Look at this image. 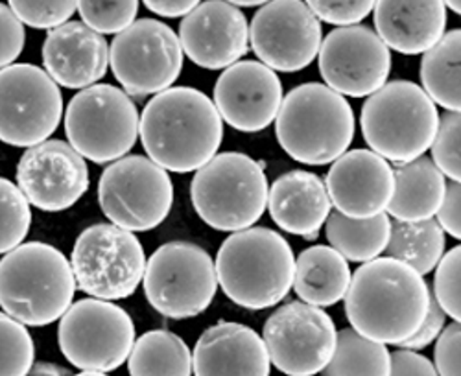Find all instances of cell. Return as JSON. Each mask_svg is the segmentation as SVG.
Here are the masks:
<instances>
[{
    "label": "cell",
    "instance_id": "38",
    "mask_svg": "<svg viewBox=\"0 0 461 376\" xmlns=\"http://www.w3.org/2000/svg\"><path fill=\"white\" fill-rule=\"evenodd\" d=\"M8 6L23 24L40 30H56L67 24L74 12H78V3H21V0H14Z\"/></svg>",
    "mask_w": 461,
    "mask_h": 376
},
{
    "label": "cell",
    "instance_id": "44",
    "mask_svg": "<svg viewBox=\"0 0 461 376\" xmlns=\"http://www.w3.org/2000/svg\"><path fill=\"white\" fill-rule=\"evenodd\" d=\"M459 200H461V188L459 183H447V192L443 203L438 210V223L443 233H448L456 240L461 238V221H459Z\"/></svg>",
    "mask_w": 461,
    "mask_h": 376
},
{
    "label": "cell",
    "instance_id": "12",
    "mask_svg": "<svg viewBox=\"0 0 461 376\" xmlns=\"http://www.w3.org/2000/svg\"><path fill=\"white\" fill-rule=\"evenodd\" d=\"M98 203L113 225L126 231L159 228L174 203V184L167 170L144 156L111 163L98 181Z\"/></svg>",
    "mask_w": 461,
    "mask_h": 376
},
{
    "label": "cell",
    "instance_id": "45",
    "mask_svg": "<svg viewBox=\"0 0 461 376\" xmlns=\"http://www.w3.org/2000/svg\"><path fill=\"white\" fill-rule=\"evenodd\" d=\"M196 6L198 3H194V0H186V3H156V0H146V8L149 12L170 19L186 17Z\"/></svg>",
    "mask_w": 461,
    "mask_h": 376
},
{
    "label": "cell",
    "instance_id": "7",
    "mask_svg": "<svg viewBox=\"0 0 461 376\" xmlns=\"http://www.w3.org/2000/svg\"><path fill=\"white\" fill-rule=\"evenodd\" d=\"M264 163L246 154L225 152L202 166L190 184L196 214L214 231L239 233L253 228L267 207Z\"/></svg>",
    "mask_w": 461,
    "mask_h": 376
},
{
    "label": "cell",
    "instance_id": "9",
    "mask_svg": "<svg viewBox=\"0 0 461 376\" xmlns=\"http://www.w3.org/2000/svg\"><path fill=\"white\" fill-rule=\"evenodd\" d=\"M142 284L148 303L161 316L196 318L211 307L218 290L214 260L196 244H163L148 258Z\"/></svg>",
    "mask_w": 461,
    "mask_h": 376
},
{
    "label": "cell",
    "instance_id": "17",
    "mask_svg": "<svg viewBox=\"0 0 461 376\" xmlns=\"http://www.w3.org/2000/svg\"><path fill=\"white\" fill-rule=\"evenodd\" d=\"M251 49L267 68L297 72L309 67L321 47V22L299 0L264 3L249 26Z\"/></svg>",
    "mask_w": 461,
    "mask_h": 376
},
{
    "label": "cell",
    "instance_id": "41",
    "mask_svg": "<svg viewBox=\"0 0 461 376\" xmlns=\"http://www.w3.org/2000/svg\"><path fill=\"white\" fill-rule=\"evenodd\" d=\"M459 345H461V327L452 321L438 336L434 351V367L438 376H461L459 371Z\"/></svg>",
    "mask_w": 461,
    "mask_h": 376
},
{
    "label": "cell",
    "instance_id": "4",
    "mask_svg": "<svg viewBox=\"0 0 461 376\" xmlns=\"http://www.w3.org/2000/svg\"><path fill=\"white\" fill-rule=\"evenodd\" d=\"M76 288L68 258L50 244H21L0 258V307L24 327L63 318Z\"/></svg>",
    "mask_w": 461,
    "mask_h": 376
},
{
    "label": "cell",
    "instance_id": "47",
    "mask_svg": "<svg viewBox=\"0 0 461 376\" xmlns=\"http://www.w3.org/2000/svg\"><path fill=\"white\" fill-rule=\"evenodd\" d=\"M74 376H107L105 372H95V371H82L80 374H74Z\"/></svg>",
    "mask_w": 461,
    "mask_h": 376
},
{
    "label": "cell",
    "instance_id": "43",
    "mask_svg": "<svg viewBox=\"0 0 461 376\" xmlns=\"http://www.w3.org/2000/svg\"><path fill=\"white\" fill-rule=\"evenodd\" d=\"M392 371L390 376H438L434 363L415 351L399 349L390 353Z\"/></svg>",
    "mask_w": 461,
    "mask_h": 376
},
{
    "label": "cell",
    "instance_id": "37",
    "mask_svg": "<svg viewBox=\"0 0 461 376\" xmlns=\"http://www.w3.org/2000/svg\"><path fill=\"white\" fill-rule=\"evenodd\" d=\"M82 22L96 33H122L135 22L139 3H78Z\"/></svg>",
    "mask_w": 461,
    "mask_h": 376
},
{
    "label": "cell",
    "instance_id": "48",
    "mask_svg": "<svg viewBox=\"0 0 461 376\" xmlns=\"http://www.w3.org/2000/svg\"><path fill=\"white\" fill-rule=\"evenodd\" d=\"M445 8H450V10H452V12H456V13H459V12H461V10H459V8H461V4H459V3H445Z\"/></svg>",
    "mask_w": 461,
    "mask_h": 376
},
{
    "label": "cell",
    "instance_id": "18",
    "mask_svg": "<svg viewBox=\"0 0 461 376\" xmlns=\"http://www.w3.org/2000/svg\"><path fill=\"white\" fill-rule=\"evenodd\" d=\"M86 159L63 140L28 148L17 165V186L30 205L61 212L78 203L89 188Z\"/></svg>",
    "mask_w": 461,
    "mask_h": 376
},
{
    "label": "cell",
    "instance_id": "27",
    "mask_svg": "<svg viewBox=\"0 0 461 376\" xmlns=\"http://www.w3.org/2000/svg\"><path fill=\"white\" fill-rule=\"evenodd\" d=\"M349 262L330 246H312L295 258L294 282L301 303L327 309L345 297L351 284Z\"/></svg>",
    "mask_w": 461,
    "mask_h": 376
},
{
    "label": "cell",
    "instance_id": "6",
    "mask_svg": "<svg viewBox=\"0 0 461 376\" xmlns=\"http://www.w3.org/2000/svg\"><path fill=\"white\" fill-rule=\"evenodd\" d=\"M439 124L436 103L408 80L390 82L367 96L360 126L371 152L395 165L429 152Z\"/></svg>",
    "mask_w": 461,
    "mask_h": 376
},
{
    "label": "cell",
    "instance_id": "32",
    "mask_svg": "<svg viewBox=\"0 0 461 376\" xmlns=\"http://www.w3.org/2000/svg\"><path fill=\"white\" fill-rule=\"evenodd\" d=\"M392 360L386 345L367 340L353 328L338 332L336 349L321 371L323 376H390Z\"/></svg>",
    "mask_w": 461,
    "mask_h": 376
},
{
    "label": "cell",
    "instance_id": "10",
    "mask_svg": "<svg viewBox=\"0 0 461 376\" xmlns=\"http://www.w3.org/2000/svg\"><path fill=\"white\" fill-rule=\"evenodd\" d=\"M76 286L95 299L119 300L142 282L146 255L139 238L113 223H96L76 238L70 255Z\"/></svg>",
    "mask_w": 461,
    "mask_h": 376
},
{
    "label": "cell",
    "instance_id": "28",
    "mask_svg": "<svg viewBox=\"0 0 461 376\" xmlns=\"http://www.w3.org/2000/svg\"><path fill=\"white\" fill-rule=\"evenodd\" d=\"M392 219L384 212L367 219L345 218L339 212H330L327 218V240L345 260L371 262L388 247Z\"/></svg>",
    "mask_w": 461,
    "mask_h": 376
},
{
    "label": "cell",
    "instance_id": "42",
    "mask_svg": "<svg viewBox=\"0 0 461 376\" xmlns=\"http://www.w3.org/2000/svg\"><path fill=\"white\" fill-rule=\"evenodd\" d=\"M445 312L439 309V305L436 303V299L430 291V300H429V312L425 316V321L420 323V327L417 328V332L408 337L406 342H402L401 349L406 351H419V349H425L429 347L432 342L438 340V336L441 334V330L445 328Z\"/></svg>",
    "mask_w": 461,
    "mask_h": 376
},
{
    "label": "cell",
    "instance_id": "30",
    "mask_svg": "<svg viewBox=\"0 0 461 376\" xmlns=\"http://www.w3.org/2000/svg\"><path fill=\"white\" fill-rule=\"evenodd\" d=\"M130 376H192V353L170 330L142 334L128 356Z\"/></svg>",
    "mask_w": 461,
    "mask_h": 376
},
{
    "label": "cell",
    "instance_id": "40",
    "mask_svg": "<svg viewBox=\"0 0 461 376\" xmlns=\"http://www.w3.org/2000/svg\"><path fill=\"white\" fill-rule=\"evenodd\" d=\"M24 49V26L8 4L0 3V70L15 63Z\"/></svg>",
    "mask_w": 461,
    "mask_h": 376
},
{
    "label": "cell",
    "instance_id": "26",
    "mask_svg": "<svg viewBox=\"0 0 461 376\" xmlns=\"http://www.w3.org/2000/svg\"><path fill=\"white\" fill-rule=\"evenodd\" d=\"M447 192V179L429 157L393 168V196L386 214L399 221L434 219Z\"/></svg>",
    "mask_w": 461,
    "mask_h": 376
},
{
    "label": "cell",
    "instance_id": "16",
    "mask_svg": "<svg viewBox=\"0 0 461 376\" xmlns=\"http://www.w3.org/2000/svg\"><path fill=\"white\" fill-rule=\"evenodd\" d=\"M320 74L327 87L341 96L364 98L386 85L392 52L369 26L336 28L321 41Z\"/></svg>",
    "mask_w": 461,
    "mask_h": 376
},
{
    "label": "cell",
    "instance_id": "29",
    "mask_svg": "<svg viewBox=\"0 0 461 376\" xmlns=\"http://www.w3.org/2000/svg\"><path fill=\"white\" fill-rule=\"evenodd\" d=\"M459 50L461 30H452L443 40L422 54L420 82L427 96L450 112L461 111L459 91Z\"/></svg>",
    "mask_w": 461,
    "mask_h": 376
},
{
    "label": "cell",
    "instance_id": "25",
    "mask_svg": "<svg viewBox=\"0 0 461 376\" xmlns=\"http://www.w3.org/2000/svg\"><path fill=\"white\" fill-rule=\"evenodd\" d=\"M376 35L388 49L404 56L425 54L445 35V3H375Z\"/></svg>",
    "mask_w": 461,
    "mask_h": 376
},
{
    "label": "cell",
    "instance_id": "39",
    "mask_svg": "<svg viewBox=\"0 0 461 376\" xmlns=\"http://www.w3.org/2000/svg\"><path fill=\"white\" fill-rule=\"evenodd\" d=\"M306 6L312 10L318 21L339 28L357 26L375 10V3L371 0H366V3H309Z\"/></svg>",
    "mask_w": 461,
    "mask_h": 376
},
{
    "label": "cell",
    "instance_id": "5",
    "mask_svg": "<svg viewBox=\"0 0 461 376\" xmlns=\"http://www.w3.org/2000/svg\"><path fill=\"white\" fill-rule=\"evenodd\" d=\"M355 126V112L341 94L323 84H304L283 98L276 135L297 163L323 166L348 152Z\"/></svg>",
    "mask_w": 461,
    "mask_h": 376
},
{
    "label": "cell",
    "instance_id": "8",
    "mask_svg": "<svg viewBox=\"0 0 461 376\" xmlns=\"http://www.w3.org/2000/svg\"><path fill=\"white\" fill-rule=\"evenodd\" d=\"M139 111L130 94L96 84L76 94L65 111L68 144L96 165L126 157L139 137Z\"/></svg>",
    "mask_w": 461,
    "mask_h": 376
},
{
    "label": "cell",
    "instance_id": "11",
    "mask_svg": "<svg viewBox=\"0 0 461 376\" xmlns=\"http://www.w3.org/2000/svg\"><path fill=\"white\" fill-rule=\"evenodd\" d=\"M58 342L74 367L111 372L128 362L135 345V323L122 307L89 297L63 314Z\"/></svg>",
    "mask_w": 461,
    "mask_h": 376
},
{
    "label": "cell",
    "instance_id": "33",
    "mask_svg": "<svg viewBox=\"0 0 461 376\" xmlns=\"http://www.w3.org/2000/svg\"><path fill=\"white\" fill-rule=\"evenodd\" d=\"M32 225L30 203L21 188L6 177H0V255L19 247Z\"/></svg>",
    "mask_w": 461,
    "mask_h": 376
},
{
    "label": "cell",
    "instance_id": "22",
    "mask_svg": "<svg viewBox=\"0 0 461 376\" xmlns=\"http://www.w3.org/2000/svg\"><path fill=\"white\" fill-rule=\"evenodd\" d=\"M45 72L67 89L96 85L109 68L105 37L78 21L50 30L43 43Z\"/></svg>",
    "mask_w": 461,
    "mask_h": 376
},
{
    "label": "cell",
    "instance_id": "13",
    "mask_svg": "<svg viewBox=\"0 0 461 376\" xmlns=\"http://www.w3.org/2000/svg\"><path fill=\"white\" fill-rule=\"evenodd\" d=\"M183 56L179 37L168 24L140 19L113 40L109 67L128 94L148 96L159 94L177 82Z\"/></svg>",
    "mask_w": 461,
    "mask_h": 376
},
{
    "label": "cell",
    "instance_id": "21",
    "mask_svg": "<svg viewBox=\"0 0 461 376\" xmlns=\"http://www.w3.org/2000/svg\"><path fill=\"white\" fill-rule=\"evenodd\" d=\"M325 186L336 212L353 219L375 218L392 201L393 168L371 149H353L332 163Z\"/></svg>",
    "mask_w": 461,
    "mask_h": 376
},
{
    "label": "cell",
    "instance_id": "15",
    "mask_svg": "<svg viewBox=\"0 0 461 376\" xmlns=\"http://www.w3.org/2000/svg\"><path fill=\"white\" fill-rule=\"evenodd\" d=\"M338 330L330 316L301 300L279 307L264 323L262 342L272 365L286 376H316L330 362Z\"/></svg>",
    "mask_w": 461,
    "mask_h": 376
},
{
    "label": "cell",
    "instance_id": "34",
    "mask_svg": "<svg viewBox=\"0 0 461 376\" xmlns=\"http://www.w3.org/2000/svg\"><path fill=\"white\" fill-rule=\"evenodd\" d=\"M35 347L28 328L0 312V376H28Z\"/></svg>",
    "mask_w": 461,
    "mask_h": 376
},
{
    "label": "cell",
    "instance_id": "46",
    "mask_svg": "<svg viewBox=\"0 0 461 376\" xmlns=\"http://www.w3.org/2000/svg\"><path fill=\"white\" fill-rule=\"evenodd\" d=\"M30 376H70L65 369L58 367V365H52V363H40L32 367L30 371Z\"/></svg>",
    "mask_w": 461,
    "mask_h": 376
},
{
    "label": "cell",
    "instance_id": "23",
    "mask_svg": "<svg viewBox=\"0 0 461 376\" xmlns=\"http://www.w3.org/2000/svg\"><path fill=\"white\" fill-rule=\"evenodd\" d=\"M192 371L194 376H270L272 362L262 337L253 328L220 321L196 342Z\"/></svg>",
    "mask_w": 461,
    "mask_h": 376
},
{
    "label": "cell",
    "instance_id": "31",
    "mask_svg": "<svg viewBox=\"0 0 461 376\" xmlns=\"http://www.w3.org/2000/svg\"><path fill=\"white\" fill-rule=\"evenodd\" d=\"M445 233L436 219L392 221L386 253L390 258L404 262L420 277L436 270L445 253Z\"/></svg>",
    "mask_w": 461,
    "mask_h": 376
},
{
    "label": "cell",
    "instance_id": "19",
    "mask_svg": "<svg viewBox=\"0 0 461 376\" xmlns=\"http://www.w3.org/2000/svg\"><path fill=\"white\" fill-rule=\"evenodd\" d=\"M283 84L260 61H239L221 72L214 85V107L221 121L244 133L272 126L283 103Z\"/></svg>",
    "mask_w": 461,
    "mask_h": 376
},
{
    "label": "cell",
    "instance_id": "3",
    "mask_svg": "<svg viewBox=\"0 0 461 376\" xmlns=\"http://www.w3.org/2000/svg\"><path fill=\"white\" fill-rule=\"evenodd\" d=\"M214 268L218 284L235 305L266 310L292 290L295 256L281 233L249 228L223 240Z\"/></svg>",
    "mask_w": 461,
    "mask_h": 376
},
{
    "label": "cell",
    "instance_id": "2",
    "mask_svg": "<svg viewBox=\"0 0 461 376\" xmlns=\"http://www.w3.org/2000/svg\"><path fill=\"white\" fill-rule=\"evenodd\" d=\"M139 137L148 159L163 170L198 172L218 152L223 121L205 93L192 87H170L144 107Z\"/></svg>",
    "mask_w": 461,
    "mask_h": 376
},
{
    "label": "cell",
    "instance_id": "36",
    "mask_svg": "<svg viewBox=\"0 0 461 376\" xmlns=\"http://www.w3.org/2000/svg\"><path fill=\"white\" fill-rule=\"evenodd\" d=\"M459 130L461 117L459 112H443L439 117L438 131L432 142V163L438 170L450 177L454 183L461 179V165H459Z\"/></svg>",
    "mask_w": 461,
    "mask_h": 376
},
{
    "label": "cell",
    "instance_id": "1",
    "mask_svg": "<svg viewBox=\"0 0 461 376\" xmlns=\"http://www.w3.org/2000/svg\"><path fill=\"white\" fill-rule=\"evenodd\" d=\"M343 299L355 332L382 345H401L425 321L430 288L404 262L378 256L351 275Z\"/></svg>",
    "mask_w": 461,
    "mask_h": 376
},
{
    "label": "cell",
    "instance_id": "20",
    "mask_svg": "<svg viewBox=\"0 0 461 376\" xmlns=\"http://www.w3.org/2000/svg\"><path fill=\"white\" fill-rule=\"evenodd\" d=\"M179 43L194 65L209 70L229 68L248 52L249 24L230 3L209 0L183 19Z\"/></svg>",
    "mask_w": 461,
    "mask_h": 376
},
{
    "label": "cell",
    "instance_id": "24",
    "mask_svg": "<svg viewBox=\"0 0 461 376\" xmlns=\"http://www.w3.org/2000/svg\"><path fill=\"white\" fill-rule=\"evenodd\" d=\"M267 209L279 229L316 238L332 212L323 179L306 170H292L274 181L267 192Z\"/></svg>",
    "mask_w": 461,
    "mask_h": 376
},
{
    "label": "cell",
    "instance_id": "14",
    "mask_svg": "<svg viewBox=\"0 0 461 376\" xmlns=\"http://www.w3.org/2000/svg\"><path fill=\"white\" fill-rule=\"evenodd\" d=\"M63 117V94L49 74L32 63L0 70V140L15 148L45 142Z\"/></svg>",
    "mask_w": 461,
    "mask_h": 376
},
{
    "label": "cell",
    "instance_id": "35",
    "mask_svg": "<svg viewBox=\"0 0 461 376\" xmlns=\"http://www.w3.org/2000/svg\"><path fill=\"white\" fill-rule=\"evenodd\" d=\"M459 270H461V247H452L441 256L436 266L432 295L445 316L452 321H461V297H459Z\"/></svg>",
    "mask_w": 461,
    "mask_h": 376
}]
</instances>
